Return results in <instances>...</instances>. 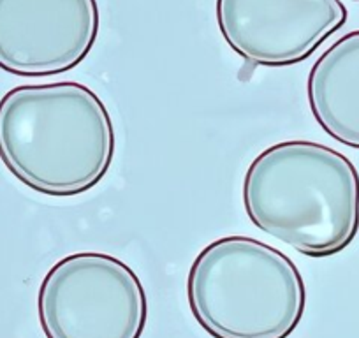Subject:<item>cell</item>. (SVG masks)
Returning a JSON list of instances; mask_svg holds the SVG:
<instances>
[{
    "label": "cell",
    "mask_w": 359,
    "mask_h": 338,
    "mask_svg": "<svg viewBox=\"0 0 359 338\" xmlns=\"http://www.w3.org/2000/svg\"><path fill=\"white\" fill-rule=\"evenodd\" d=\"M115 151L111 115L83 83L20 85L0 99V161L39 194L76 198L92 191Z\"/></svg>",
    "instance_id": "1"
},
{
    "label": "cell",
    "mask_w": 359,
    "mask_h": 338,
    "mask_svg": "<svg viewBox=\"0 0 359 338\" xmlns=\"http://www.w3.org/2000/svg\"><path fill=\"white\" fill-rule=\"evenodd\" d=\"M243 206L259 231L302 256H337L359 231V173L327 144L280 141L245 171Z\"/></svg>",
    "instance_id": "2"
},
{
    "label": "cell",
    "mask_w": 359,
    "mask_h": 338,
    "mask_svg": "<svg viewBox=\"0 0 359 338\" xmlns=\"http://www.w3.org/2000/svg\"><path fill=\"white\" fill-rule=\"evenodd\" d=\"M187 302L212 338H289L305 316L306 285L284 252L233 234L199 252Z\"/></svg>",
    "instance_id": "3"
},
{
    "label": "cell",
    "mask_w": 359,
    "mask_h": 338,
    "mask_svg": "<svg viewBox=\"0 0 359 338\" xmlns=\"http://www.w3.org/2000/svg\"><path fill=\"white\" fill-rule=\"evenodd\" d=\"M37 316L46 338H141L148 299L136 271L104 252H74L44 275Z\"/></svg>",
    "instance_id": "4"
},
{
    "label": "cell",
    "mask_w": 359,
    "mask_h": 338,
    "mask_svg": "<svg viewBox=\"0 0 359 338\" xmlns=\"http://www.w3.org/2000/svg\"><path fill=\"white\" fill-rule=\"evenodd\" d=\"M227 46L245 62L291 67L312 57L347 23L341 0H217Z\"/></svg>",
    "instance_id": "5"
},
{
    "label": "cell",
    "mask_w": 359,
    "mask_h": 338,
    "mask_svg": "<svg viewBox=\"0 0 359 338\" xmlns=\"http://www.w3.org/2000/svg\"><path fill=\"white\" fill-rule=\"evenodd\" d=\"M101 27L97 0H0V69L46 78L78 67Z\"/></svg>",
    "instance_id": "6"
},
{
    "label": "cell",
    "mask_w": 359,
    "mask_h": 338,
    "mask_svg": "<svg viewBox=\"0 0 359 338\" xmlns=\"http://www.w3.org/2000/svg\"><path fill=\"white\" fill-rule=\"evenodd\" d=\"M306 99L327 136L359 150V30L341 36L313 62Z\"/></svg>",
    "instance_id": "7"
},
{
    "label": "cell",
    "mask_w": 359,
    "mask_h": 338,
    "mask_svg": "<svg viewBox=\"0 0 359 338\" xmlns=\"http://www.w3.org/2000/svg\"><path fill=\"white\" fill-rule=\"evenodd\" d=\"M352 2H359V0H352Z\"/></svg>",
    "instance_id": "8"
}]
</instances>
